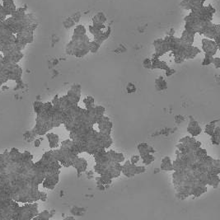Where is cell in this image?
Here are the masks:
<instances>
[{"label":"cell","mask_w":220,"mask_h":220,"mask_svg":"<svg viewBox=\"0 0 220 220\" xmlns=\"http://www.w3.org/2000/svg\"><path fill=\"white\" fill-rule=\"evenodd\" d=\"M3 2H4V1H8V0H2Z\"/></svg>","instance_id":"cell-5"},{"label":"cell","mask_w":220,"mask_h":220,"mask_svg":"<svg viewBox=\"0 0 220 220\" xmlns=\"http://www.w3.org/2000/svg\"><path fill=\"white\" fill-rule=\"evenodd\" d=\"M205 0H183L180 3V7L181 8L186 10H196L203 7V4Z\"/></svg>","instance_id":"cell-1"},{"label":"cell","mask_w":220,"mask_h":220,"mask_svg":"<svg viewBox=\"0 0 220 220\" xmlns=\"http://www.w3.org/2000/svg\"><path fill=\"white\" fill-rule=\"evenodd\" d=\"M2 9H3V5L0 3V10H2Z\"/></svg>","instance_id":"cell-4"},{"label":"cell","mask_w":220,"mask_h":220,"mask_svg":"<svg viewBox=\"0 0 220 220\" xmlns=\"http://www.w3.org/2000/svg\"><path fill=\"white\" fill-rule=\"evenodd\" d=\"M3 8L4 12L7 15H12L16 10V5L13 3V0H8V1H4L3 3Z\"/></svg>","instance_id":"cell-2"},{"label":"cell","mask_w":220,"mask_h":220,"mask_svg":"<svg viewBox=\"0 0 220 220\" xmlns=\"http://www.w3.org/2000/svg\"><path fill=\"white\" fill-rule=\"evenodd\" d=\"M7 14L5 13V12H4V10H3V8L2 10H0V22L1 21H3L5 19L7 18Z\"/></svg>","instance_id":"cell-3"}]
</instances>
